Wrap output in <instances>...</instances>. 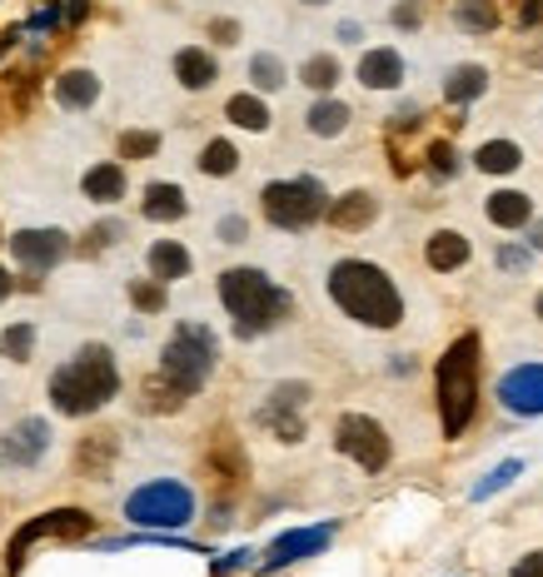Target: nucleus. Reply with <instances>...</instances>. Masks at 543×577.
Returning a JSON list of instances; mask_svg holds the SVG:
<instances>
[{
    "label": "nucleus",
    "mask_w": 543,
    "mask_h": 577,
    "mask_svg": "<svg viewBox=\"0 0 543 577\" xmlns=\"http://www.w3.org/2000/svg\"><path fill=\"white\" fill-rule=\"evenodd\" d=\"M329 304H335L344 319H354L359 329H399L404 324V294L389 279V269L370 264V259H335L329 264Z\"/></svg>",
    "instance_id": "nucleus-1"
},
{
    "label": "nucleus",
    "mask_w": 543,
    "mask_h": 577,
    "mask_svg": "<svg viewBox=\"0 0 543 577\" xmlns=\"http://www.w3.org/2000/svg\"><path fill=\"white\" fill-rule=\"evenodd\" d=\"M219 304H225V314L235 319L239 339H260V333L280 329L294 314L290 288H280L264 269H250V264H235L219 274Z\"/></svg>",
    "instance_id": "nucleus-2"
},
{
    "label": "nucleus",
    "mask_w": 543,
    "mask_h": 577,
    "mask_svg": "<svg viewBox=\"0 0 543 577\" xmlns=\"http://www.w3.org/2000/svg\"><path fill=\"white\" fill-rule=\"evenodd\" d=\"M115 394H120V369H115V353H110L105 343H86V349H76L50 378V404L66 418L100 414Z\"/></svg>",
    "instance_id": "nucleus-3"
},
{
    "label": "nucleus",
    "mask_w": 543,
    "mask_h": 577,
    "mask_svg": "<svg viewBox=\"0 0 543 577\" xmlns=\"http://www.w3.org/2000/svg\"><path fill=\"white\" fill-rule=\"evenodd\" d=\"M478 333H459L454 343L439 359V423H444V439H459L468 423H474L478 408Z\"/></svg>",
    "instance_id": "nucleus-4"
},
{
    "label": "nucleus",
    "mask_w": 543,
    "mask_h": 577,
    "mask_svg": "<svg viewBox=\"0 0 543 577\" xmlns=\"http://www.w3.org/2000/svg\"><path fill=\"white\" fill-rule=\"evenodd\" d=\"M215 364H219L215 329L200 324V319H180V324H174V333L165 339V353H160V378H170L185 398H195L200 388L210 384Z\"/></svg>",
    "instance_id": "nucleus-5"
},
{
    "label": "nucleus",
    "mask_w": 543,
    "mask_h": 577,
    "mask_svg": "<svg viewBox=\"0 0 543 577\" xmlns=\"http://www.w3.org/2000/svg\"><path fill=\"white\" fill-rule=\"evenodd\" d=\"M260 210L274 229L284 235H305L309 225H319L329 214V194L315 174H294V180H270L260 190Z\"/></svg>",
    "instance_id": "nucleus-6"
},
{
    "label": "nucleus",
    "mask_w": 543,
    "mask_h": 577,
    "mask_svg": "<svg viewBox=\"0 0 543 577\" xmlns=\"http://www.w3.org/2000/svg\"><path fill=\"white\" fill-rule=\"evenodd\" d=\"M190 518H195V493L180 478H150L125 498V523L150 533H180Z\"/></svg>",
    "instance_id": "nucleus-7"
},
{
    "label": "nucleus",
    "mask_w": 543,
    "mask_h": 577,
    "mask_svg": "<svg viewBox=\"0 0 543 577\" xmlns=\"http://www.w3.org/2000/svg\"><path fill=\"white\" fill-rule=\"evenodd\" d=\"M335 449L344 453L349 463H359L364 473H384L389 468V459H394V443H389V433H384V423L380 418H370V414H344L335 423Z\"/></svg>",
    "instance_id": "nucleus-8"
},
{
    "label": "nucleus",
    "mask_w": 543,
    "mask_h": 577,
    "mask_svg": "<svg viewBox=\"0 0 543 577\" xmlns=\"http://www.w3.org/2000/svg\"><path fill=\"white\" fill-rule=\"evenodd\" d=\"M305 408H309V384H274L270 398L260 404L254 423L264 433H274L280 443H299L305 439Z\"/></svg>",
    "instance_id": "nucleus-9"
},
{
    "label": "nucleus",
    "mask_w": 543,
    "mask_h": 577,
    "mask_svg": "<svg viewBox=\"0 0 543 577\" xmlns=\"http://www.w3.org/2000/svg\"><path fill=\"white\" fill-rule=\"evenodd\" d=\"M80 533H90V513H80V508H55V513L31 518V523L11 538V547H5V573H21L31 543H41V538H80Z\"/></svg>",
    "instance_id": "nucleus-10"
},
{
    "label": "nucleus",
    "mask_w": 543,
    "mask_h": 577,
    "mask_svg": "<svg viewBox=\"0 0 543 577\" xmlns=\"http://www.w3.org/2000/svg\"><path fill=\"white\" fill-rule=\"evenodd\" d=\"M50 423L45 418H21V423H11L5 433H0V463L15 473L35 468V463H45V453H50Z\"/></svg>",
    "instance_id": "nucleus-11"
},
{
    "label": "nucleus",
    "mask_w": 543,
    "mask_h": 577,
    "mask_svg": "<svg viewBox=\"0 0 543 577\" xmlns=\"http://www.w3.org/2000/svg\"><path fill=\"white\" fill-rule=\"evenodd\" d=\"M339 523H315V528H290V533H280L270 543V553H264V573H280V567L290 563H305V557H319L329 543H335Z\"/></svg>",
    "instance_id": "nucleus-12"
},
{
    "label": "nucleus",
    "mask_w": 543,
    "mask_h": 577,
    "mask_svg": "<svg viewBox=\"0 0 543 577\" xmlns=\"http://www.w3.org/2000/svg\"><path fill=\"white\" fill-rule=\"evenodd\" d=\"M11 254L21 269L45 274V269H55L70 254V239H66V229H21V235H11Z\"/></svg>",
    "instance_id": "nucleus-13"
},
{
    "label": "nucleus",
    "mask_w": 543,
    "mask_h": 577,
    "mask_svg": "<svg viewBox=\"0 0 543 577\" xmlns=\"http://www.w3.org/2000/svg\"><path fill=\"white\" fill-rule=\"evenodd\" d=\"M499 404L513 418H543V364H519L499 378Z\"/></svg>",
    "instance_id": "nucleus-14"
},
{
    "label": "nucleus",
    "mask_w": 543,
    "mask_h": 577,
    "mask_svg": "<svg viewBox=\"0 0 543 577\" xmlns=\"http://www.w3.org/2000/svg\"><path fill=\"white\" fill-rule=\"evenodd\" d=\"M404 76H409V65L394 45H374V50L359 55V86L364 90H399Z\"/></svg>",
    "instance_id": "nucleus-15"
},
{
    "label": "nucleus",
    "mask_w": 543,
    "mask_h": 577,
    "mask_svg": "<svg viewBox=\"0 0 543 577\" xmlns=\"http://www.w3.org/2000/svg\"><path fill=\"white\" fill-rule=\"evenodd\" d=\"M335 229H364V225H374L380 219V200H374L370 190H349V194H339V200H329V214H325Z\"/></svg>",
    "instance_id": "nucleus-16"
},
{
    "label": "nucleus",
    "mask_w": 543,
    "mask_h": 577,
    "mask_svg": "<svg viewBox=\"0 0 543 577\" xmlns=\"http://www.w3.org/2000/svg\"><path fill=\"white\" fill-rule=\"evenodd\" d=\"M484 214H489V225H499V229H529L533 200L523 190H494L489 200H484Z\"/></svg>",
    "instance_id": "nucleus-17"
},
{
    "label": "nucleus",
    "mask_w": 543,
    "mask_h": 577,
    "mask_svg": "<svg viewBox=\"0 0 543 577\" xmlns=\"http://www.w3.org/2000/svg\"><path fill=\"white\" fill-rule=\"evenodd\" d=\"M174 80L185 90H210L219 80V65L205 45H185V50H174Z\"/></svg>",
    "instance_id": "nucleus-18"
},
{
    "label": "nucleus",
    "mask_w": 543,
    "mask_h": 577,
    "mask_svg": "<svg viewBox=\"0 0 543 577\" xmlns=\"http://www.w3.org/2000/svg\"><path fill=\"white\" fill-rule=\"evenodd\" d=\"M140 214H145V219H155V225H174V219H185V214H190V200H185V190H180V184L155 180L150 190H145Z\"/></svg>",
    "instance_id": "nucleus-19"
},
{
    "label": "nucleus",
    "mask_w": 543,
    "mask_h": 577,
    "mask_svg": "<svg viewBox=\"0 0 543 577\" xmlns=\"http://www.w3.org/2000/svg\"><path fill=\"white\" fill-rule=\"evenodd\" d=\"M468 254H474V249H468V239L459 235V229H434L429 245H425V259H429L434 274H454V269H464Z\"/></svg>",
    "instance_id": "nucleus-20"
},
{
    "label": "nucleus",
    "mask_w": 543,
    "mask_h": 577,
    "mask_svg": "<svg viewBox=\"0 0 543 577\" xmlns=\"http://www.w3.org/2000/svg\"><path fill=\"white\" fill-rule=\"evenodd\" d=\"M80 194H86V200H95V204L125 200V165H115V160L90 165L86 180H80Z\"/></svg>",
    "instance_id": "nucleus-21"
},
{
    "label": "nucleus",
    "mask_w": 543,
    "mask_h": 577,
    "mask_svg": "<svg viewBox=\"0 0 543 577\" xmlns=\"http://www.w3.org/2000/svg\"><path fill=\"white\" fill-rule=\"evenodd\" d=\"M190 249L180 245V239H155L150 245V279H160V284H174V279H190Z\"/></svg>",
    "instance_id": "nucleus-22"
},
{
    "label": "nucleus",
    "mask_w": 543,
    "mask_h": 577,
    "mask_svg": "<svg viewBox=\"0 0 543 577\" xmlns=\"http://www.w3.org/2000/svg\"><path fill=\"white\" fill-rule=\"evenodd\" d=\"M349 120H354V115H349L344 100L319 95L315 105H309V115H305V129L315 139H335V135H344V129H349Z\"/></svg>",
    "instance_id": "nucleus-23"
},
{
    "label": "nucleus",
    "mask_w": 543,
    "mask_h": 577,
    "mask_svg": "<svg viewBox=\"0 0 543 577\" xmlns=\"http://www.w3.org/2000/svg\"><path fill=\"white\" fill-rule=\"evenodd\" d=\"M484 90H489V70H484V65H454V70L444 76V100L449 105H474Z\"/></svg>",
    "instance_id": "nucleus-24"
},
{
    "label": "nucleus",
    "mask_w": 543,
    "mask_h": 577,
    "mask_svg": "<svg viewBox=\"0 0 543 577\" xmlns=\"http://www.w3.org/2000/svg\"><path fill=\"white\" fill-rule=\"evenodd\" d=\"M225 120L239 129H250V135H264V129H270V105H264L254 90H239V95H229Z\"/></svg>",
    "instance_id": "nucleus-25"
},
{
    "label": "nucleus",
    "mask_w": 543,
    "mask_h": 577,
    "mask_svg": "<svg viewBox=\"0 0 543 577\" xmlns=\"http://www.w3.org/2000/svg\"><path fill=\"white\" fill-rule=\"evenodd\" d=\"M55 100L66 110H90L100 100V80L90 70H66V76L55 80Z\"/></svg>",
    "instance_id": "nucleus-26"
},
{
    "label": "nucleus",
    "mask_w": 543,
    "mask_h": 577,
    "mask_svg": "<svg viewBox=\"0 0 543 577\" xmlns=\"http://www.w3.org/2000/svg\"><path fill=\"white\" fill-rule=\"evenodd\" d=\"M449 15H454V25L459 31H468V35L499 31V5H494V0H454Z\"/></svg>",
    "instance_id": "nucleus-27"
},
{
    "label": "nucleus",
    "mask_w": 543,
    "mask_h": 577,
    "mask_svg": "<svg viewBox=\"0 0 543 577\" xmlns=\"http://www.w3.org/2000/svg\"><path fill=\"white\" fill-rule=\"evenodd\" d=\"M474 165L484 174H513L523 165V150L513 145V139H484V145H478V155H474Z\"/></svg>",
    "instance_id": "nucleus-28"
},
{
    "label": "nucleus",
    "mask_w": 543,
    "mask_h": 577,
    "mask_svg": "<svg viewBox=\"0 0 543 577\" xmlns=\"http://www.w3.org/2000/svg\"><path fill=\"white\" fill-rule=\"evenodd\" d=\"M284 80H290V70H284V60L274 50H254L250 55V86L260 90V95H274V90H284Z\"/></svg>",
    "instance_id": "nucleus-29"
},
{
    "label": "nucleus",
    "mask_w": 543,
    "mask_h": 577,
    "mask_svg": "<svg viewBox=\"0 0 543 577\" xmlns=\"http://www.w3.org/2000/svg\"><path fill=\"white\" fill-rule=\"evenodd\" d=\"M195 165H200V174H215V180H225V174L239 170V150L229 145V139H210Z\"/></svg>",
    "instance_id": "nucleus-30"
},
{
    "label": "nucleus",
    "mask_w": 543,
    "mask_h": 577,
    "mask_svg": "<svg viewBox=\"0 0 543 577\" xmlns=\"http://www.w3.org/2000/svg\"><path fill=\"white\" fill-rule=\"evenodd\" d=\"M299 86L319 90V95H329V90L339 86V60L335 55H309L305 65H299Z\"/></svg>",
    "instance_id": "nucleus-31"
},
{
    "label": "nucleus",
    "mask_w": 543,
    "mask_h": 577,
    "mask_svg": "<svg viewBox=\"0 0 543 577\" xmlns=\"http://www.w3.org/2000/svg\"><path fill=\"white\" fill-rule=\"evenodd\" d=\"M0 353H5L11 364H31L35 359V324H11V329L0 333Z\"/></svg>",
    "instance_id": "nucleus-32"
},
{
    "label": "nucleus",
    "mask_w": 543,
    "mask_h": 577,
    "mask_svg": "<svg viewBox=\"0 0 543 577\" xmlns=\"http://www.w3.org/2000/svg\"><path fill=\"white\" fill-rule=\"evenodd\" d=\"M519 473H523V459H504L499 468L489 473V478H484V483H474V502H484V498H494V493H504L513 478H519Z\"/></svg>",
    "instance_id": "nucleus-33"
},
{
    "label": "nucleus",
    "mask_w": 543,
    "mask_h": 577,
    "mask_svg": "<svg viewBox=\"0 0 543 577\" xmlns=\"http://www.w3.org/2000/svg\"><path fill=\"white\" fill-rule=\"evenodd\" d=\"M131 304L140 314H165V284H160V279H135V284H131Z\"/></svg>",
    "instance_id": "nucleus-34"
},
{
    "label": "nucleus",
    "mask_w": 543,
    "mask_h": 577,
    "mask_svg": "<svg viewBox=\"0 0 543 577\" xmlns=\"http://www.w3.org/2000/svg\"><path fill=\"white\" fill-rule=\"evenodd\" d=\"M155 150H160V135H150V129H125L120 135V155L125 160H150Z\"/></svg>",
    "instance_id": "nucleus-35"
},
{
    "label": "nucleus",
    "mask_w": 543,
    "mask_h": 577,
    "mask_svg": "<svg viewBox=\"0 0 543 577\" xmlns=\"http://www.w3.org/2000/svg\"><path fill=\"white\" fill-rule=\"evenodd\" d=\"M429 170L439 174V180H449V174H459V150L449 145V139H439V145H429Z\"/></svg>",
    "instance_id": "nucleus-36"
},
{
    "label": "nucleus",
    "mask_w": 543,
    "mask_h": 577,
    "mask_svg": "<svg viewBox=\"0 0 543 577\" xmlns=\"http://www.w3.org/2000/svg\"><path fill=\"white\" fill-rule=\"evenodd\" d=\"M215 235H219V245H245V239H250V219H245V214H225L215 225Z\"/></svg>",
    "instance_id": "nucleus-37"
},
{
    "label": "nucleus",
    "mask_w": 543,
    "mask_h": 577,
    "mask_svg": "<svg viewBox=\"0 0 543 577\" xmlns=\"http://www.w3.org/2000/svg\"><path fill=\"white\" fill-rule=\"evenodd\" d=\"M494 259H499V269H509V274H523V269L533 264V249H523V245H504Z\"/></svg>",
    "instance_id": "nucleus-38"
},
{
    "label": "nucleus",
    "mask_w": 543,
    "mask_h": 577,
    "mask_svg": "<svg viewBox=\"0 0 543 577\" xmlns=\"http://www.w3.org/2000/svg\"><path fill=\"white\" fill-rule=\"evenodd\" d=\"M399 31H419V21H425V5L419 0H404V5H394V15H389Z\"/></svg>",
    "instance_id": "nucleus-39"
},
{
    "label": "nucleus",
    "mask_w": 543,
    "mask_h": 577,
    "mask_svg": "<svg viewBox=\"0 0 543 577\" xmlns=\"http://www.w3.org/2000/svg\"><path fill=\"white\" fill-rule=\"evenodd\" d=\"M250 563H254V553H250V547H235V553H225L215 567H210V573H215V577H225V573H239V567H250Z\"/></svg>",
    "instance_id": "nucleus-40"
},
{
    "label": "nucleus",
    "mask_w": 543,
    "mask_h": 577,
    "mask_svg": "<svg viewBox=\"0 0 543 577\" xmlns=\"http://www.w3.org/2000/svg\"><path fill=\"white\" fill-rule=\"evenodd\" d=\"M120 235H125V229H120V225H95V229H90V254H95V249H105V245H115V239Z\"/></svg>",
    "instance_id": "nucleus-41"
},
{
    "label": "nucleus",
    "mask_w": 543,
    "mask_h": 577,
    "mask_svg": "<svg viewBox=\"0 0 543 577\" xmlns=\"http://www.w3.org/2000/svg\"><path fill=\"white\" fill-rule=\"evenodd\" d=\"M509 577H543V547H539V553H529V557H519Z\"/></svg>",
    "instance_id": "nucleus-42"
},
{
    "label": "nucleus",
    "mask_w": 543,
    "mask_h": 577,
    "mask_svg": "<svg viewBox=\"0 0 543 577\" xmlns=\"http://www.w3.org/2000/svg\"><path fill=\"white\" fill-rule=\"evenodd\" d=\"M215 41L219 45H235L239 41V25L235 21H215Z\"/></svg>",
    "instance_id": "nucleus-43"
},
{
    "label": "nucleus",
    "mask_w": 543,
    "mask_h": 577,
    "mask_svg": "<svg viewBox=\"0 0 543 577\" xmlns=\"http://www.w3.org/2000/svg\"><path fill=\"white\" fill-rule=\"evenodd\" d=\"M55 21H60V5H45V11H35V21H31V25H35V31H50Z\"/></svg>",
    "instance_id": "nucleus-44"
},
{
    "label": "nucleus",
    "mask_w": 543,
    "mask_h": 577,
    "mask_svg": "<svg viewBox=\"0 0 543 577\" xmlns=\"http://www.w3.org/2000/svg\"><path fill=\"white\" fill-rule=\"evenodd\" d=\"M359 35H364V31H359V21H344V25H339V41H344V45H359Z\"/></svg>",
    "instance_id": "nucleus-45"
},
{
    "label": "nucleus",
    "mask_w": 543,
    "mask_h": 577,
    "mask_svg": "<svg viewBox=\"0 0 543 577\" xmlns=\"http://www.w3.org/2000/svg\"><path fill=\"white\" fill-rule=\"evenodd\" d=\"M519 21H523V25L543 21V5H539V0H529V5H523V15H519Z\"/></svg>",
    "instance_id": "nucleus-46"
},
{
    "label": "nucleus",
    "mask_w": 543,
    "mask_h": 577,
    "mask_svg": "<svg viewBox=\"0 0 543 577\" xmlns=\"http://www.w3.org/2000/svg\"><path fill=\"white\" fill-rule=\"evenodd\" d=\"M11 288H15V284H11V274H5V269H0V304L11 299Z\"/></svg>",
    "instance_id": "nucleus-47"
},
{
    "label": "nucleus",
    "mask_w": 543,
    "mask_h": 577,
    "mask_svg": "<svg viewBox=\"0 0 543 577\" xmlns=\"http://www.w3.org/2000/svg\"><path fill=\"white\" fill-rule=\"evenodd\" d=\"M529 249H543V225H539V229H529Z\"/></svg>",
    "instance_id": "nucleus-48"
},
{
    "label": "nucleus",
    "mask_w": 543,
    "mask_h": 577,
    "mask_svg": "<svg viewBox=\"0 0 543 577\" xmlns=\"http://www.w3.org/2000/svg\"><path fill=\"white\" fill-rule=\"evenodd\" d=\"M533 314H539V319H543V294H539V304H533Z\"/></svg>",
    "instance_id": "nucleus-49"
},
{
    "label": "nucleus",
    "mask_w": 543,
    "mask_h": 577,
    "mask_svg": "<svg viewBox=\"0 0 543 577\" xmlns=\"http://www.w3.org/2000/svg\"><path fill=\"white\" fill-rule=\"evenodd\" d=\"M299 5H329V0H299Z\"/></svg>",
    "instance_id": "nucleus-50"
}]
</instances>
